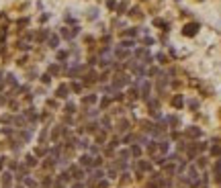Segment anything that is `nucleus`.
Segmentation results:
<instances>
[{"instance_id": "nucleus-1", "label": "nucleus", "mask_w": 221, "mask_h": 188, "mask_svg": "<svg viewBox=\"0 0 221 188\" xmlns=\"http://www.w3.org/2000/svg\"><path fill=\"white\" fill-rule=\"evenodd\" d=\"M196 29H198V25H188V27L184 29V35H194Z\"/></svg>"}]
</instances>
